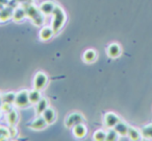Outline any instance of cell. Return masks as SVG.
Returning a JSON list of instances; mask_svg holds the SVG:
<instances>
[{
    "instance_id": "obj_1",
    "label": "cell",
    "mask_w": 152,
    "mask_h": 141,
    "mask_svg": "<svg viewBox=\"0 0 152 141\" xmlns=\"http://www.w3.org/2000/svg\"><path fill=\"white\" fill-rule=\"evenodd\" d=\"M53 15V20H52V28L54 30V32H57L61 30V27L64 26L66 22V14L64 12V10L61 9L59 5H56L52 13Z\"/></svg>"
},
{
    "instance_id": "obj_2",
    "label": "cell",
    "mask_w": 152,
    "mask_h": 141,
    "mask_svg": "<svg viewBox=\"0 0 152 141\" xmlns=\"http://www.w3.org/2000/svg\"><path fill=\"white\" fill-rule=\"evenodd\" d=\"M25 12L26 16L29 17L36 25H41L42 23H44V17H43L42 12L40 11V9L34 7V4H28L25 7Z\"/></svg>"
},
{
    "instance_id": "obj_3",
    "label": "cell",
    "mask_w": 152,
    "mask_h": 141,
    "mask_svg": "<svg viewBox=\"0 0 152 141\" xmlns=\"http://www.w3.org/2000/svg\"><path fill=\"white\" fill-rule=\"evenodd\" d=\"M15 105L19 108H26L30 105L29 100V92L27 90H21L16 93Z\"/></svg>"
},
{
    "instance_id": "obj_4",
    "label": "cell",
    "mask_w": 152,
    "mask_h": 141,
    "mask_svg": "<svg viewBox=\"0 0 152 141\" xmlns=\"http://www.w3.org/2000/svg\"><path fill=\"white\" fill-rule=\"evenodd\" d=\"M85 121V117L83 114L80 113H71L67 116V118L65 119V125L67 128H73L74 125L79 123H83Z\"/></svg>"
},
{
    "instance_id": "obj_5",
    "label": "cell",
    "mask_w": 152,
    "mask_h": 141,
    "mask_svg": "<svg viewBox=\"0 0 152 141\" xmlns=\"http://www.w3.org/2000/svg\"><path fill=\"white\" fill-rule=\"evenodd\" d=\"M47 83H48V76L42 71L37 72L34 78V89L42 91L46 87Z\"/></svg>"
},
{
    "instance_id": "obj_6",
    "label": "cell",
    "mask_w": 152,
    "mask_h": 141,
    "mask_svg": "<svg viewBox=\"0 0 152 141\" xmlns=\"http://www.w3.org/2000/svg\"><path fill=\"white\" fill-rule=\"evenodd\" d=\"M119 121H120V118L115 113L108 112V113H106L105 115H104V124H105L106 128H114L115 125H116Z\"/></svg>"
},
{
    "instance_id": "obj_7",
    "label": "cell",
    "mask_w": 152,
    "mask_h": 141,
    "mask_svg": "<svg viewBox=\"0 0 152 141\" xmlns=\"http://www.w3.org/2000/svg\"><path fill=\"white\" fill-rule=\"evenodd\" d=\"M55 7H56V5H55L52 1L47 0V1H44V2L41 3L39 9H40V11L42 12L43 15H52Z\"/></svg>"
},
{
    "instance_id": "obj_8",
    "label": "cell",
    "mask_w": 152,
    "mask_h": 141,
    "mask_svg": "<svg viewBox=\"0 0 152 141\" xmlns=\"http://www.w3.org/2000/svg\"><path fill=\"white\" fill-rule=\"evenodd\" d=\"M47 122L46 120L44 119L43 116H40L38 117L37 119H34L31 123L28 124V128H32V130H36V131H40V130H43L47 126Z\"/></svg>"
},
{
    "instance_id": "obj_9",
    "label": "cell",
    "mask_w": 152,
    "mask_h": 141,
    "mask_svg": "<svg viewBox=\"0 0 152 141\" xmlns=\"http://www.w3.org/2000/svg\"><path fill=\"white\" fill-rule=\"evenodd\" d=\"M42 116L44 117V119L46 120V122L48 124L53 123L55 118H56V114H55L54 109H52V108H50V107H48L44 112H43Z\"/></svg>"
},
{
    "instance_id": "obj_10",
    "label": "cell",
    "mask_w": 152,
    "mask_h": 141,
    "mask_svg": "<svg viewBox=\"0 0 152 141\" xmlns=\"http://www.w3.org/2000/svg\"><path fill=\"white\" fill-rule=\"evenodd\" d=\"M87 133L88 130L83 123L76 124V125L73 126V135L76 138H83L87 135Z\"/></svg>"
},
{
    "instance_id": "obj_11",
    "label": "cell",
    "mask_w": 152,
    "mask_h": 141,
    "mask_svg": "<svg viewBox=\"0 0 152 141\" xmlns=\"http://www.w3.org/2000/svg\"><path fill=\"white\" fill-rule=\"evenodd\" d=\"M106 52H107L108 57L110 58H118L121 55V47L117 43H112L110 46L106 49Z\"/></svg>"
},
{
    "instance_id": "obj_12",
    "label": "cell",
    "mask_w": 152,
    "mask_h": 141,
    "mask_svg": "<svg viewBox=\"0 0 152 141\" xmlns=\"http://www.w3.org/2000/svg\"><path fill=\"white\" fill-rule=\"evenodd\" d=\"M54 34H55V32H54V30H53L52 26H45V27H43L42 30H41L40 38L42 39L43 41L50 40Z\"/></svg>"
},
{
    "instance_id": "obj_13",
    "label": "cell",
    "mask_w": 152,
    "mask_h": 141,
    "mask_svg": "<svg viewBox=\"0 0 152 141\" xmlns=\"http://www.w3.org/2000/svg\"><path fill=\"white\" fill-rule=\"evenodd\" d=\"M115 131L119 134V136H126L128 134V130H129V126L127 125L125 122L123 121H119L118 123L115 125Z\"/></svg>"
},
{
    "instance_id": "obj_14",
    "label": "cell",
    "mask_w": 152,
    "mask_h": 141,
    "mask_svg": "<svg viewBox=\"0 0 152 141\" xmlns=\"http://www.w3.org/2000/svg\"><path fill=\"white\" fill-rule=\"evenodd\" d=\"M83 58L86 63H93L96 60V58H97V53H96V51L94 49H88V50L85 51Z\"/></svg>"
},
{
    "instance_id": "obj_15",
    "label": "cell",
    "mask_w": 152,
    "mask_h": 141,
    "mask_svg": "<svg viewBox=\"0 0 152 141\" xmlns=\"http://www.w3.org/2000/svg\"><path fill=\"white\" fill-rule=\"evenodd\" d=\"M25 17H26L25 9H22V7H18V9L14 10V13H13V19H14V21H16V22L22 21V20H23Z\"/></svg>"
},
{
    "instance_id": "obj_16",
    "label": "cell",
    "mask_w": 152,
    "mask_h": 141,
    "mask_svg": "<svg viewBox=\"0 0 152 141\" xmlns=\"http://www.w3.org/2000/svg\"><path fill=\"white\" fill-rule=\"evenodd\" d=\"M14 10L12 7H5L2 11H0V22H4L13 17Z\"/></svg>"
},
{
    "instance_id": "obj_17",
    "label": "cell",
    "mask_w": 152,
    "mask_h": 141,
    "mask_svg": "<svg viewBox=\"0 0 152 141\" xmlns=\"http://www.w3.org/2000/svg\"><path fill=\"white\" fill-rule=\"evenodd\" d=\"M48 108V101H47L46 98L42 97V98L39 100V103H37V108H36V112L38 115H41L43 114V112Z\"/></svg>"
},
{
    "instance_id": "obj_18",
    "label": "cell",
    "mask_w": 152,
    "mask_h": 141,
    "mask_svg": "<svg viewBox=\"0 0 152 141\" xmlns=\"http://www.w3.org/2000/svg\"><path fill=\"white\" fill-rule=\"evenodd\" d=\"M7 120L10 125H16L18 121V112L12 109L10 112L7 113Z\"/></svg>"
},
{
    "instance_id": "obj_19",
    "label": "cell",
    "mask_w": 152,
    "mask_h": 141,
    "mask_svg": "<svg viewBox=\"0 0 152 141\" xmlns=\"http://www.w3.org/2000/svg\"><path fill=\"white\" fill-rule=\"evenodd\" d=\"M42 98V95H41V91L34 89L32 91H29V100L30 103H39V100Z\"/></svg>"
},
{
    "instance_id": "obj_20",
    "label": "cell",
    "mask_w": 152,
    "mask_h": 141,
    "mask_svg": "<svg viewBox=\"0 0 152 141\" xmlns=\"http://www.w3.org/2000/svg\"><path fill=\"white\" fill-rule=\"evenodd\" d=\"M15 98H16V94L14 92H7L4 94L1 95V101L2 103H15Z\"/></svg>"
},
{
    "instance_id": "obj_21",
    "label": "cell",
    "mask_w": 152,
    "mask_h": 141,
    "mask_svg": "<svg viewBox=\"0 0 152 141\" xmlns=\"http://www.w3.org/2000/svg\"><path fill=\"white\" fill-rule=\"evenodd\" d=\"M129 136V138L131 139V140H140V138H141L142 134L140 133L139 130H137V128H130L129 126V130H128V134H127Z\"/></svg>"
},
{
    "instance_id": "obj_22",
    "label": "cell",
    "mask_w": 152,
    "mask_h": 141,
    "mask_svg": "<svg viewBox=\"0 0 152 141\" xmlns=\"http://www.w3.org/2000/svg\"><path fill=\"white\" fill-rule=\"evenodd\" d=\"M93 139L95 141H104L106 139V132L103 130H97L93 135Z\"/></svg>"
},
{
    "instance_id": "obj_23",
    "label": "cell",
    "mask_w": 152,
    "mask_h": 141,
    "mask_svg": "<svg viewBox=\"0 0 152 141\" xmlns=\"http://www.w3.org/2000/svg\"><path fill=\"white\" fill-rule=\"evenodd\" d=\"M10 137H11V134H10L9 128H5V126H0V141L7 140Z\"/></svg>"
},
{
    "instance_id": "obj_24",
    "label": "cell",
    "mask_w": 152,
    "mask_h": 141,
    "mask_svg": "<svg viewBox=\"0 0 152 141\" xmlns=\"http://www.w3.org/2000/svg\"><path fill=\"white\" fill-rule=\"evenodd\" d=\"M141 134L145 138H152V124H148V125L144 126L141 131Z\"/></svg>"
},
{
    "instance_id": "obj_25",
    "label": "cell",
    "mask_w": 152,
    "mask_h": 141,
    "mask_svg": "<svg viewBox=\"0 0 152 141\" xmlns=\"http://www.w3.org/2000/svg\"><path fill=\"white\" fill-rule=\"evenodd\" d=\"M119 134L115 131V128H110L107 133H106V141H115L118 140Z\"/></svg>"
},
{
    "instance_id": "obj_26",
    "label": "cell",
    "mask_w": 152,
    "mask_h": 141,
    "mask_svg": "<svg viewBox=\"0 0 152 141\" xmlns=\"http://www.w3.org/2000/svg\"><path fill=\"white\" fill-rule=\"evenodd\" d=\"M1 110L2 112H10L12 110V103H2V106H1Z\"/></svg>"
},
{
    "instance_id": "obj_27",
    "label": "cell",
    "mask_w": 152,
    "mask_h": 141,
    "mask_svg": "<svg viewBox=\"0 0 152 141\" xmlns=\"http://www.w3.org/2000/svg\"><path fill=\"white\" fill-rule=\"evenodd\" d=\"M10 130V134H11V137H15L17 135V128H16V125H10L9 126Z\"/></svg>"
},
{
    "instance_id": "obj_28",
    "label": "cell",
    "mask_w": 152,
    "mask_h": 141,
    "mask_svg": "<svg viewBox=\"0 0 152 141\" xmlns=\"http://www.w3.org/2000/svg\"><path fill=\"white\" fill-rule=\"evenodd\" d=\"M1 115H2V110H0V118H1Z\"/></svg>"
},
{
    "instance_id": "obj_29",
    "label": "cell",
    "mask_w": 152,
    "mask_h": 141,
    "mask_svg": "<svg viewBox=\"0 0 152 141\" xmlns=\"http://www.w3.org/2000/svg\"><path fill=\"white\" fill-rule=\"evenodd\" d=\"M0 100H1V96H0Z\"/></svg>"
}]
</instances>
